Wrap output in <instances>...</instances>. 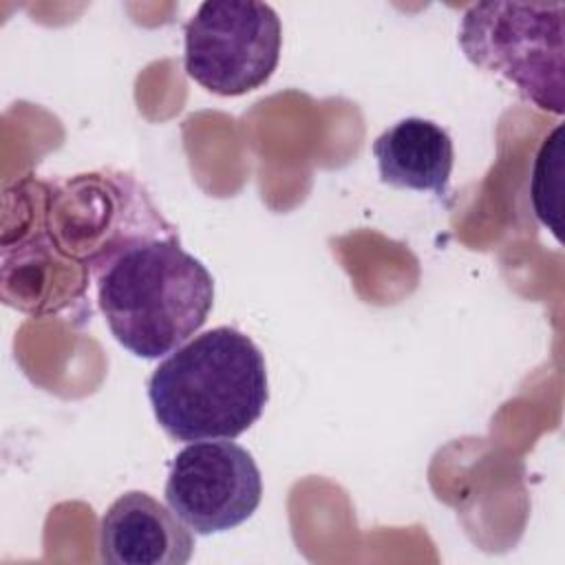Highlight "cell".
Wrapping results in <instances>:
<instances>
[{
	"instance_id": "4",
	"label": "cell",
	"mask_w": 565,
	"mask_h": 565,
	"mask_svg": "<svg viewBox=\"0 0 565 565\" xmlns=\"http://www.w3.org/2000/svg\"><path fill=\"white\" fill-rule=\"evenodd\" d=\"M563 2H477L463 11L459 46L536 108L563 115Z\"/></svg>"
},
{
	"instance_id": "6",
	"label": "cell",
	"mask_w": 565,
	"mask_h": 565,
	"mask_svg": "<svg viewBox=\"0 0 565 565\" xmlns=\"http://www.w3.org/2000/svg\"><path fill=\"white\" fill-rule=\"evenodd\" d=\"M168 508L201 536L245 523L263 497L254 457L232 439L192 441L177 452L166 481Z\"/></svg>"
},
{
	"instance_id": "1",
	"label": "cell",
	"mask_w": 565,
	"mask_h": 565,
	"mask_svg": "<svg viewBox=\"0 0 565 565\" xmlns=\"http://www.w3.org/2000/svg\"><path fill=\"white\" fill-rule=\"evenodd\" d=\"M93 278L113 338L143 360L185 344L214 302L212 274L181 247L177 232L126 243Z\"/></svg>"
},
{
	"instance_id": "7",
	"label": "cell",
	"mask_w": 565,
	"mask_h": 565,
	"mask_svg": "<svg viewBox=\"0 0 565 565\" xmlns=\"http://www.w3.org/2000/svg\"><path fill=\"white\" fill-rule=\"evenodd\" d=\"M99 558L110 565H185L192 530L148 492L117 497L99 521Z\"/></svg>"
},
{
	"instance_id": "5",
	"label": "cell",
	"mask_w": 565,
	"mask_h": 565,
	"mask_svg": "<svg viewBox=\"0 0 565 565\" xmlns=\"http://www.w3.org/2000/svg\"><path fill=\"white\" fill-rule=\"evenodd\" d=\"M183 33L185 73L205 90L223 97L260 88L280 60V18L265 2H201Z\"/></svg>"
},
{
	"instance_id": "3",
	"label": "cell",
	"mask_w": 565,
	"mask_h": 565,
	"mask_svg": "<svg viewBox=\"0 0 565 565\" xmlns=\"http://www.w3.org/2000/svg\"><path fill=\"white\" fill-rule=\"evenodd\" d=\"M46 225L35 247H20L18 263L38 265L53 256L55 265L84 267L93 276L126 243L139 236L174 232L157 212L143 185L121 172L77 174L42 192Z\"/></svg>"
},
{
	"instance_id": "9",
	"label": "cell",
	"mask_w": 565,
	"mask_h": 565,
	"mask_svg": "<svg viewBox=\"0 0 565 565\" xmlns=\"http://www.w3.org/2000/svg\"><path fill=\"white\" fill-rule=\"evenodd\" d=\"M561 159H563V126H556L552 135L543 139L536 152L532 185H530L534 214L547 230H552L556 238H561V223H558Z\"/></svg>"
},
{
	"instance_id": "8",
	"label": "cell",
	"mask_w": 565,
	"mask_h": 565,
	"mask_svg": "<svg viewBox=\"0 0 565 565\" xmlns=\"http://www.w3.org/2000/svg\"><path fill=\"white\" fill-rule=\"evenodd\" d=\"M380 179L386 185L448 194L455 163L452 139L439 124L422 117H406L386 128L373 141Z\"/></svg>"
},
{
	"instance_id": "2",
	"label": "cell",
	"mask_w": 565,
	"mask_h": 565,
	"mask_svg": "<svg viewBox=\"0 0 565 565\" xmlns=\"http://www.w3.org/2000/svg\"><path fill=\"white\" fill-rule=\"evenodd\" d=\"M148 399L157 424L177 441L236 439L267 406L265 358L243 331L214 327L159 362Z\"/></svg>"
}]
</instances>
